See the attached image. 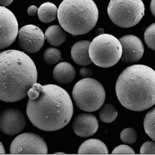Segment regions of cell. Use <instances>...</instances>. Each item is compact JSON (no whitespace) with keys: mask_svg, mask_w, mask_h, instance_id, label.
<instances>
[{"mask_svg":"<svg viewBox=\"0 0 155 155\" xmlns=\"http://www.w3.org/2000/svg\"><path fill=\"white\" fill-rule=\"evenodd\" d=\"M98 122L95 116L90 113H82L78 115L73 123V130L77 136L87 137L97 132Z\"/></svg>","mask_w":155,"mask_h":155,"instance_id":"cell-13","label":"cell"},{"mask_svg":"<svg viewBox=\"0 0 155 155\" xmlns=\"http://www.w3.org/2000/svg\"><path fill=\"white\" fill-rule=\"evenodd\" d=\"M55 154H65V153H55Z\"/></svg>","mask_w":155,"mask_h":155,"instance_id":"cell-31","label":"cell"},{"mask_svg":"<svg viewBox=\"0 0 155 155\" xmlns=\"http://www.w3.org/2000/svg\"><path fill=\"white\" fill-rule=\"evenodd\" d=\"M92 69L88 68H82L80 70V74L83 77L87 78L92 75Z\"/></svg>","mask_w":155,"mask_h":155,"instance_id":"cell-26","label":"cell"},{"mask_svg":"<svg viewBox=\"0 0 155 155\" xmlns=\"http://www.w3.org/2000/svg\"><path fill=\"white\" fill-rule=\"evenodd\" d=\"M99 12L93 0H63L58 9L61 27L73 35L87 33L95 27Z\"/></svg>","mask_w":155,"mask_h":155,"instance_id":"cell-4","label":"cell"},{"mask_svg":"<svg viewBox=\"0 0 155 155\" xmlns=\"http://www.w3.org/2000/svg\"><path fill=\"white\" fill-rule=\"evenodd\" d=\"M14 0H0V6L5 7L12 4Z\"/></svg>","mask_w":155,"mask_h":155,"instance_id":"cell-28","label":"cell"},{"mask_svg":"<svg viewBox=\"0 0 155 155\" xmlns=\"http://www.w3.org/2000/svg\"><path fill=\"white\" fill-rule=\"evenodd\" d=\"M116 93L120 104L132 111H143L155 104V72L144 65L127 67L116 83Z\"/></svg>","mask_w":155,"mask_h":155,"instance_id":"cell-3","label":"cell"},{"mask_svg":"<svg viewBox=\"0 0 155 155\" xmlns=\"http://www.w3.org/2000/svg\"><path fill=\"white\" fill-rule=\"evenodd\" d=\"M150 8L152 14L153 16H155V0H152L150 4Z\"/></svg>","mask_w":155,"mask_h":155,"instance_id":"cell-29","label":"cell"},{"mask_svg":"<svg viewBox=\"0 0 155 155\" xmlns=\"http://www.w3.org/2000/svg\"><path fill=\"white\" fill-rule=\"evenodd\" d=\"M155 24L153 23L146 28L144 33V40L148 47L155 50Z\"/></svg>","mask_w":155,"mask_h":155,"instance_id":"cell-23","label":"cell"},{"mask_svg":"<svg viewBox=\"0 0 155 155\" xmlns=\"http://www.w3.org/2000/svg\"><path fill=\"white\" fill-rule=\"evenodd\" d=\"M107 14L113 23L123 28L134 27L145 14L142 0H110Z\"/></svg>","mask_w":155,"mask_h":155,"instance_id":"cell-7","label":"cell"},{"mask_svg":"<svg viewBox=\"0 0 155 155\" xmlns=\"http://www.w3.org/2000/svg\"><path fill=\"white\" fill-rule=\"evenodd\" d=\"M45 37L51 46L57 47L63 44L67 35L62 27L58 25H53L46 30Z\"/></svg>","mask_w":155,"mask_h":155,"instance_id":"cell-16","label":"cell"},{"mask_svg":"<svg viewBox=\"0 0 155 155\" xmlns=\"http://www.w3.org/2000/svg\"><path fill=\"white\" fill-rule=\"evenodd\" d=\"M35 64L22 51L9 50L0 53V100L6 102L21 101L37 82Z\"/></svg>","mask_w":155,"mask_h":155,"instance_id":"cell-2","label":"cell"},{"mask_svg":"<svg viewBox=\"0 0 155 155\" xmlns=\"http://www.w3.org/2000/svg\"><path fill=\"white\" fill-rule=\"evenodd\" d=\"M13 154L48 153V147L42 137L33 133H24L16 137L10 146Z\"/></svg>","mask_w":155,"mask_h":155,"instance_id":"cell-8","label":"cell"},{"mask_svg":"<svg viewBox=\"0 0 155 155\" xmlns=\"http://www.w3.org/2000/svg\"><path fill=\"white\" fill-rule=\"evenodd\" d=\"M78 153H108L106 144L102 141L95 139H91L83 142L78 150Z\"/></svg>","mask_w":155,"mask_h":155,"instance_id":"cell-17","label":"cell"},{"mask_svg":"<svg viewBox=\"0 0 155 155\" xmlns=\"http://www.w3.org/2000/svg\"><path fill=\"white\" fill-rule=\"evenodd\" d=\"M120 139L126 144H132L137 139V134L134 129L127 128L122 131L120 135Z\"/></svg>","mask_w":155,"mask_h":155,"instance_id":"cell-22","label":"cell"},{"mask_svg":"<svg viewBox=\"0 0 155 155\" xmlns=\"http://www.w3.org/2000/svg\"><path fill=\"white\" fill-rule=\"evenodd\" d=\"M91 42L88 41H78L72 46L71 56L76 63L81 66H87L92 63L89 54Z\"/></svg>","mask_w":155,"mask_h":155,"instance_id":"cell-14","label":"cell"},{"mask_svg":"<svg viewBox=\"0 0 155 155\" xmlns=\"http://www.w3.org/2000/svg\"><path fill=\"white\" fill-rule=\"evenodd\" d=\"M37 14L39 19L43 23H51L57 18L58 8L51 2H46L40 6Z\"/></svg>","mask_w":155,"mask_h":155,"instance_id":"cell-18","label":"cell"},{"mask_svg":"<svg viewBox=\"0 0 155 155\" xmlns=\"http://www.w3.org/2000/svg\"><path fill=\"white\" fill-rule=\"evenodd\" d=\"M27 119L19 109L9 108L0 114V130L9 136H15L24 130Z\"/></svg>","mask_w":155,"mask_h":155,"instance_id":"cell-11","label":"cell"},{"mask_svg":"<svg viewBox=\"0 0 155 155\" xmlns=\"http://www.w3.org/2000/svg\"><path fill=\"white\" fill-rule=\"evenodd\" d=\"M19 44L24 51L35 53L44 45L45 34L41 28L33 25H25L18 31Z\"/></svg>","mask_w":155,"mask_h":155,"instance_id":"cell-10","label":"cell"},{"mask_svg":"<svg viewBox=\"0 0 155 155\" xmlns=\"http://www.w3.org/2000/svg\"><path fill=\"white\" fill-rule=\"evenodd\" d=\"M72 95L77 107L86 112L99 109L106 98V92L102 84L96 80L87 78L76 83Z\"/></svg>","mask_w":155,"mask_h":155,"instance_id":"cell-6","label":"cell"},{"mask_svg":"<svg viewBox=\"0 0 155 155\" xmlns=\"http://www.w3.org/2000/svg\"><path fill=\"white\" fill-rule=\"evenodd\" d=\"M76 74L74 67L67 62H61L58 64L53 71L54 79L62 84L71 83L75 78Z\"/></svg>","mask_w":155,"mask_h":155,"instance_id":"cell-15","label":"cell"},{"mask_svg":"<svg viewBox=\"0 0 155 155\" xmlns=\"http://www.w3.org/2000/svg\"><path fill=\"white\" fill-rule=\"evenodd\" d=\"M155 109L147 113L145 117L144 127L146 134L153 140L155 141Z\"/></svg>","mask_w":155,"mask_h":155,"instance_id":"cell-20","label":"cell"},{"mask_svg":"<svg viewBox=\"0 0 155 155\" xmlns=\"http://www.w3.org/2000/svg\"><path fill=\"white\" fill-rule=\"evenodd\" d=\"M61 51L55 48H48L44 51L43 56L46 63L50 65L58 63L61 59Z\"/></svg>","mask_w":155,"mask_h":155,"instance_id":"cell-21","label":"cell"},{"mask_svg":"<svg viewBox=\"0 0 155 155\" xmlns=\"http://www.w3.org/2000/svg\"><path fill=\"white\" fill-rule=\"evenodd\" d=\"M5 153V150L4 147L3 145L0 142V153Z\"/></svg>","mask_w":155,"mask_h":155,"instance_id":"cell-30","label":"cell"},{"mask_svg":"<svg viewBox=\"0 0 155 155\" xmlns=\"http://www.w3.org/2000/svg\"><path fill=\"white\" fill-rule=\"evenodd\" d=\"M18 23L13 12L0 6V50L14 42L18 33Z\"/></svg>","mask_w":155,"mask_h":155,"instance_id":"cell-9","label":"cell"},{"mask_svg":"<svg viewBox=\"0 0 155 155\" xmlns=\"http://www.w3.org/2000/svg\"><path fill=\"white\" fill-rule=\"evenodd\" d=\"M122 53V46L119 40L108 34H102L94 38L89 47L92 62L102 68L115 65L120 59Z\"/></svg>","mask_w":155,"mask_h":155,"instance_id":"cell-5","label":"cell"},{"mask_svg":"<svg viewBox=\"0 0 155 155\" xmlns=\"http://www.w3.org/2000/svg\"><path fill=\"white\" fill-rule=\"evenodd\" d=\"M112 153L114 154L119 153H125V154H134L135 153L134 150L128 145H120L114 149Z\"/></svg>","mask_w":155,"mask_h":155,"instance_id":"cell-25","label":"cell"},{"mask_svg":"<svg viewBox=\"0 0 155 155\" xmlns=\"http://www.w3.org/2000/svg\"><path fill=\"white\" fill-rule=\"evenodd\" d=\"M155 144L153 141H147L144 143L140 148L141 154H155Z\"/></svg>","mask_w":155,"mask_h":155,"instance_id":"cell-24","label":"cell"},{"mask_svg":"<svg viewBox=\"0 0 155 155\" xmlns=\"http://www.w3.org/2000/svg\"><path fill=\"white\" fill-rule=\"evenodd\" d=\"M28 118L42 130L54 131L67 125L72 118L74 106L66 90L57 85L36 83L28 92Z\"/></svg>","mask_w":155,"mask_h":155,"instance_id":"cell-1","label":"cell"},{"mask_svg":"<svg viewBox=\"0 0 155 155\" xmlns=\"http://www.w3.org/2000/svg\"><path fill=\"white\" fill-rule=\"evenodd\" d=\"M122 46V62L128 63L138 62L144 53V47L141 39L136 36L128 35L119 39Z\"/></svg>","mask_w":155,"mask_h":155,"instance_id":"cell-12","label":"cell"},{"mask_svg":"<svg viewBox=\"0 0 155 155\" xmlns=\"http://www.w3.org/2000/svg\"><path fill=\"white\" fill-rule=\"evenodd\" d=\"M38 8H37V6L35 5H32L28 7V14L30 16H35L37 14V12H38Z\"/></svg>","mask_w":155,"mask_h":155,"instance_id":"cell-27","label":"cell"},{"mask_svg":"<svg viewBox=\"0 0 155 155\" xmlns=\"http://www.w3.org/2000/svg\"><path fill=\"white\" fill-rule=\"evenodd\" d=\"M118 112L113 104H106L99 111V115L101 120L106 123L113 122L117 116Z\"/></svg>","mask_w":155,"mask_h":155,"instance_id":"cell-19","label":"cell"}]
</instances>
